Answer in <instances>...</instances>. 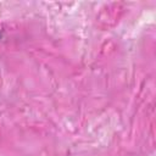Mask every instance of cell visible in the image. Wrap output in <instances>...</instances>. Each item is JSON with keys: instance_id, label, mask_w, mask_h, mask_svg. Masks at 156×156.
<instances>
[{"instance_id": "6da1fadb", "label": "cell", "mask_w": 156, "mask_h": 156, "mask_svg": "<svg viewBox=\"0 0 156 156\" xmlns=\"http://www.w3.org/2000/svg\"><path fill=\"white\" fill-rule=\"evenodd\" d=\"M0 37H1V34H0Z\"/></svg>"}]
</instances>
